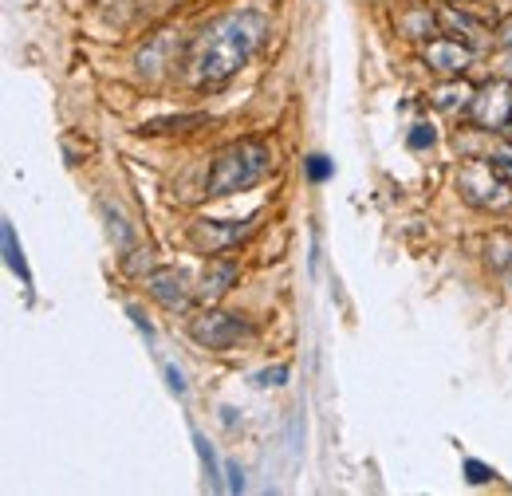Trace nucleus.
<instances>
[{
	"instance_id": "13",
	"label": "nucleus",
	"mask_w": 512,
	"mask_h": 496,
	"mask_svg": "<svg viewBox=\"0 0 512 496\" xmlns=\"http://www.w3.org/2000/svg\"><path fill=\"white\" fill-rule=\"evenodd\" d=\"M485 260H489V268H509L512 264V237H505V233H497L489 245H485Z\"/></svg>"
},
{
	"instance_id": "5",
	"label": "nucleus",
	"mask_w": 512,
	"mask_h": 496,
	"mask_svg": "<svg viewBox=\"0 0 512 496\" xmlns=\"http://www.w3.org/2000/svg\"><path fill=\"white\" fill-rule=\"evenodd\" d=\"M469 119L481 126V130H509L512 126V83L505 79H493L485 83L473 103H469Z\"/></svg>"
},
{
	"instance_id": "17",
	"label": "nucleus",
	"mask_w": 512,
	"mask_h": 496,
	"mask_svg": "<svg viewBox=\"0 0 512 496\" xmlns=\"http://www.w3.org/2000/svg\"><path fill=\"white\" fill-rule=\"evenodd\" d=\"M308 178H312V182H327V178H331V162H327L323 154H312V158H308Z\"/></svg>"
},
{
	"instance_id": "23",
	"label": "nucleus",
	"mask_w": 512,
	"mask_h": 496,
	"mask_svg": "<svg viewBox=\"0 0 512 496\" xmlns=\"http://www.w3.org/2000/svg\"><path fill=\"white\" fill-rule=\"evenodd\" d=\"M509 134H512V126H509Z\"/></svg>"
},
{
	"instance_id": "14",
	"label": "nucleus",
	"mask_w": 512,
	"mask_h": 496,
	"mask_svg": "<svg viewBox=\"0 0 512 496\" xmlns=\"http://www.w3.org/2000/svg\"><path fill=\"white\" fill-rule=\"evenodd\" d=\"M193 445H197V453H201V465H205V473H209V481L213 485H221V469H217V457H213V449H209V441L201 434H193Z\"/></svg>"
},
{
	"instance_id": "21",
	"label": "nucleus",
	"mask_w": 512,
	"mask_h": 496,
	"mask_svg": "<svg viewBox=\"0 0 512 496\" xmlns=\"http://www.w3.org/2000/svg\"><path fill=\"white\" fill-rule=\"evenodd\" d=\"M130 319H134V323H138V331H142V335H146V339H154V327H150V323H146V319H142V311H138V308H130Z\"/></svg>"
},
{
	"instance_id": "3",
	"label": "nucleus",
	"mask_w": 512,
	"mask_h": 496,
	"mask_svg": "<svg viewBox=\"0 0 512 496\" xmlns=\"http://www.w3.org/2000/svg\"><path fill=\"white\" fill-rule=\"evenodd\" d=\"M457 189H461V197L473 205V209H485V213H501V209H509L512 205V182L485 158H473L461 174H457Z\"/></svg>"
},
{
	"instance_id": "11",
	"label": "nucleus",
	"mask_w": 512,
	"mask_h": 496,
	"mask_svg": "<svg viewBox=\"0 0 512 496\" xmlns=\"http://www.w3.org/2000/svg\"><path fill=\"white\" fill-rule=\"evenodd\" d=\"M438 12H430V8H410V12H402L398 16V28L406 32V36H414V40H430V36H438Z\"/></svg>"
},
{
	"instance_id": "22",
	"label": "nucleus",
	"mask_w": 512,
	"mask_h": 496,
	"mask_svg": "<svg viewBox=\"0 0 512 496\" xmlns=\"http://www.w3.org/2000/svg\"><path fill=\"white\" fill-rule=\"evenodd\" d=\"M229 477H233V481H229V489H233V493H241V489H245V477H241V469H237V465H229Z\"/></svg>"
},
{
	"instance_id": "8",
	"label": "nucleus",
	"mask_w": 512,
	"mask_h": 496,
	"mask_svg": "<svg viewBox=\"0 0 512 496\" xmlns=\"http://www.w3.org/2000/svg\"><path fill=\"white\" fill-rule=\"evenodd\" d=\"M249 233V225H237V221H197V245L209 248V252H221V248L237 245L241 237Z\"/></svg>"
},
{
	"instance_id": "19",
	"label": "nucleus",
	"mask_w": 512,
	"mask_h": 496,
	"mask_svg": "<svg viewBox=\"0 0 512 496\" xmlns=\"http://www.w3.org/2000/svg\"><path fill=\"white\" fill-rule=\"evenodd\" d=\"M497 44H501V48H512V16L497 24Z\"/></svg>"
},
{
	"instance_id": "6",
	"label": "nucleus",
	"mask_w": 512,
	"mask_h": 496,
	"mask_svg": "<svg viewBox=\"0 0 512 496\" xmlns=\"http://www.w3.org/2000/svg\"><path fill=\"white\" fill-rule=\"evenodd\" d=\"M422 60L430 63V71L457 79V75H465V71H469V63H473V48H465L461 40H430V44H426V52H422Z\"/></svg>"
},
{
	"instance_id": "15",
	"label": "nucleus",
	"mask_w": 512,
	"mask_h": 496,
	"mask_svg": "<svg viewBox=\"0 0 512 496\" xmlns=\"http://www.w3.org/2000/svg\"><path fill=\"white\" fill-rule=\"evenodd\" d=\"M406 142H410V150H430V146L438 142V130L430 123H418V126H410V138H406Z\"/></svg>"
},
{
	"instance_id": "9",
	"label": "nucleus",
	"mask_w": 512,
	"mask_h": 496,
	"mask_svg": "<svg viewBox=\"0 0 512 496\" xmlns=\"http://www.w3.org/2000/svg\"><path fill=\"white\" fill-rule=\"evenodd\" d=\"M237 276H241V268H237L233 260H209V268H205V276H201V296H205L209 304H217L221 296L233 292Z\"/></svg>"
},
{
	"instance_id": "16",
	"label": "nucleus",
	"mask_w": 512,
	"mask_h": 496,
	"mask_svg": "<svg viewBox=\"0 0 512 496\" xmlns=\"http://www.w3.org/2000/svg\"><path fill=\"white\" fill-rule=\"evenodd\" d=\"M465 477H469V485H485V481H493V469L469 457V461H465Z\"/></svg>"
},
{
	"instance_id": "1",
	"label": "nucleus",
	"mask_w": 512,
	"mask_h": 496,
	"mask_svg": "<svg viewBox=\"0 0 512 496\" xmlns=\"http://www.w3.org/2000/svg\"><path fill=\"white\" fill-rule=\"evenodd\" d=\"M268 36V20L260 12H229L213 20L190 52V79L197 87H221L229 83L245 63L260 52Z\"/></svg>"
},
{
	"instance_id": "4",
	"label": "nucleus",
	"mask_w": 512,
	"mask_h": 496,
	"mask_svg": "<svg viewBox=\"0 0 512 496\" xmlns=\"http://www.w3.org/2000/svg\"><path fill=\"white\" fill-rule=\"evenodd\" d=\"M245 335H249V323H245V315H233V311L209 308L190 319V339L205 351H229Z\"/></svg>"
},
{
	"instance_id": "12",
	"label": "nucleus",
	"mask_w": 512,
	"mask_h": 496,
	"mask_svg": "<svg viewBox=\"0 0 512 496\" xmlns=\"http://www.w3.org/2000/svg\"><path fill=\"white\" fill-rule=\"evenodd\" d=\"M4 256H8V268L24 280V284H32V276H28V264H24V248L16 245V229L4 221Z\"/></svg>"
},
{
	"instance_id": "10",
	"label": "nucleus",
	"mask_w": 512,
	"mask_h": 496,
	"mask_svg": "<svg viewBox=\"0 0 512 496\" xmlns=\"http://www.w3.org/2000/svg\"><path fill=\"white\" fill-rule=\"evenodd\" d=\"M473 95H477V91H473L469 83H461V75H457V79H449L446 87H438V91L430 95V103H434L438 111H461V107L469 111Z\"/></svg>"
},
{
	"instance_id": "18",
	"label": "nucleus",
	"mask_w": 512,
	"mask_h": 496,
	"mask_svg": "<svg viewBox=\"0 0 512 496\" xmlns=\"http://www.w3.org/2000/svg\"><path fill=\"white\" fill-rule=\"evenodd\" d=\"M284 378H288V367H268V371L253 374L256 386H284Z\"/></svg>"
},
{
	"instance_id": "20",
	"label": "nucleus",
	"mask_w": 512,
	"mask_h": 496,
	"mask_svg": "<svg viewBox=\"0 0 512 496\" xmlns=\"http://www.w3.org/2000/svg\"><path fill=\"white\" fill-rule=\"evenodd\" d=\"M166 378H170V390H174V394H186V382H182V371H178V367H166Z\"/></svg>"
},
{
	"instance_id": "2",
	"label": "nucleus",
	"mask_w": 512,
	"mask_h": 496,
	"mask_svg": "<svg viewBox=\"0 0 512 496\" xmlns=\"http://www.w3.org/2000/svg\"><path fill=\"white\" fill-rule=\"evenodd\" d=\"M272 170V150L264 142H233L213 158V170L205 178V193L209 197H229L241 189H253L256 182H264Z\"/></svg>"
},
{
	"instance_id": "7",
	"label": "nucleus",
	"mask_w": 512,
	"mask_h": 496,
	"mask_svg": "<svg viewBox=\"0 0 512 496\" xmlns=\"http://www.w3.org/2000/svg\"><path fill=\"white\" fill-rule=\"evenodd\" d=\"M146 288H150V296H154L162 308H170V311L190 308V280H186L182 272H174V268L154 272V276L146 280Z\"/></svg>"
}]
</instances>
